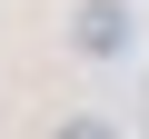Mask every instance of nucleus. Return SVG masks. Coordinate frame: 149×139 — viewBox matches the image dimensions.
<instances>
[{
	"mask_svg": "<svg viewBox=\"0 0 149 139\" xmlns=\"http://www.w3.org/2000/svg\"><path fill=\"white\" fill-rule=\"evenodd\" d=\"M50 139H119V129H109V119H100V109H70V119H60V129H50Z\"/></svg>",
	"mask_w": 149,
	"mask_h": 139,
	"instance_id": "obj_2",
	"label": "nucleus"
},
{
	"mask_svg": "<svg viewBox=\"0 0 149 139\" xmlns=\"http://www.w3.org/2000/svg\"><path fill=\"white\" fill-rule=\"evenodd\" d=\"M129 30H139L129 0H80V10H70V50L80 60H129Z\"/></svg>",
	"mask_w": 149,
	"mask_h": 139,
	"instance_id": "obj_1",
	"label": "nucleus"
}]
</instances>
